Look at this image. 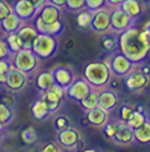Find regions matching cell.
Returning <instances> with one entry per match:
<instances>
[{
  "mask_svg": "<svg viewBox=\"0 0 150 152\" xmlns=\"http://www.w3.org/2000/svg\"><path fill=\"white\" fill-rule=\"evenodd\" d=\"M118 51L134 64H140L150 53V36L145 29L130 27L118 35Z\"/></svg>",
  "mask_w": 150,
  "mask_h": 152,
  "instance_id": "cell-1",
  "label": "cell"
},
{
  "mask_svg": "<svg viewBox=\"0 0 150 152\" xmlns=\"http://www.w3.org/2000/svg\"><path fill=\"white\" fill-rule=\"evenodd\" d=\"M113 75L105 61H92L84 68V79L90 84L92 88L98 91L107 87Z\"/></svg>",
  "mask_w": 150,
  "mask_h": 152,
  "instance_id": "cell-2",
  "label": "cell"
},
{
  "mask_svg": "<svg viewBox=\"0 0 150 152\" xmlns=\"http://www.w3.org/2000/svg\"><path fill=\"white\" fill-rule=\"evenodd\" d=\"M31 49L40 59H48L55 55V53L59 50V39L57 36L38 33Z\"/></svg>",
  "mask_w": 150,
  "mask_h": 152,
  "instance_id": "cell-3",
  "label": "cell"
},
{
  "mask_svg": "<svg viewBox=\"0 0 150 152\" xmlns=\"http://www.w3.org/2000/svg\"><path fill=\"white\" fill-rule=\"evenodd\" d=\"M12 64L28 75L35 73L38 68L40 58L33 53L32 49H20L15 54H12Z\"/></svg>",
  "mask_w": 150,
  "mask_h": 152,
  "instance_id": "cell-4",
  "label": "cell"
},
{
  "mask_svg": "<svg viewBox=\"0 0 150 152\" xmlns=\"http://www.w3.org/2000/svg\"><path fill=\"white\" fill-rule=\"evenodd\" d=\"M105 63L108 65L112 75H115V77H125L132 69V66H134V63H131L120 51L108 54Z\"/></svg>",
  "mask_w": 150,
  "mask_h": 152,
  "instance_id": "cell-5",
  "label": "cell"
},
{
  "mask_svg": "<svg viewBox=\"0 0 150 152\" xmlns=\"http://www.w3.org/2000/svg\"><path fill=\"white\" fill-rule=\"evenodd\" d=\"M125 82H126L127 90L132 92H140L149 84L150 77L140 69L139 64H134L132 69L125 75Z\"/></svg>",
  "mask_w": 150,
  "mask_h": 152,
  "instance_id": "cell-6",
  "label": "cell"
},
{
  "mask_svg": "<svg viewBox=\"0 0 150 152\" xmlns=\"http://www.w3.org/2000/svg\"><path fill=\"white\" fill-rule=\"evenodd\" d=\"M30 83V78L28 74L24 72L19 70L18 68L12 64L10 69L6 73V78H5V86L13 92H20L28 86Z\"/></svg>",
  "mask_w": 150,
  "mask_h": 152,
  "instance_id": "cell-7",
  "label": "cell"
},
{
  "mask_svg": "<svg viewBox=\"0 0 150 152\" xmlns=\"http://www.w3.org/2000/svg\"><path fill=\"white\" fill-rule=\"evenodd\" d=\"M53 77V81L56 84H59L60 87H62L64 90H66L70 84H71L75 79H76V73L75 69L71 65H62L59 64L50 70Z\"/></svg>",
  "mask_w": 150,
  "mask_h": 152,
  "instance_id": "cell-8",
  "label": "cell"
},
{
  "mask_svg": "<svg viewBox=\"0 0 150 152\" xmlns=\"http://www.w3.org/2000/svg\"><path fill=\"white\" fill-rule=\"evenodd\" d=\"M90 28L98 35L105 33L111 29V9L108 8H101L93 12V19H92Z\"/></svg>",
  "mask_w": 150,
  "mask_h": 152,
  "instance_id": "cell-9",
  "label": "cell"
},
{
  "mask_svg": "<svg viewBox=\"0 0 150 152\" xmlns=\"http://www.w3.org/2000/svg\"><path fill=\"white\" fill-rule=\"evenodd\" d=\"M132 24H134V19L128 17L120 7L111 9V29L121 33L132 27Z\"/></svg>",
  "mask_w": 150,
  "mask_h": 152,
  "instance_id": "cell-10",
  "label": "cell"
},
{
  "mask_svg": "<svg viewBox=\"0 0 150 152\" xmlns=\"http://www.w3.org/2000/svg\"><path fill=\"white\" fill-rule=\"evenodd\" d=\"M80 139H81L80 130L73 125L64 130H60V132L57 133V143H59L61 147L68 148V150L76 147L79 145V142H80Z\"/></svg>",
  "mask_w": 150,
  "mask_h": 152,
  "instance_id": "cell-11",
  "label": "cell"
},
{
  "mask_svg": "<svg viewBox=\"0 0 150 152\" xmlns=\"http://www.w3.org/2000/svg\"><path fill=\"white\" fill-rule=\"evenodd\" d=\"M120 105V96L116 91H113L110 87H105L99 90L98 96V106L105 109L106 111L111 113L115 109H117Z\"/></svg>",
  "mask_w": 150,
  "mask_h": 152,
  "instance_id": "cell-12",
  "label": "cell"
},
{
  "mask_svg": "<svg viewBox=\"0 0 150 152\" xmlns=\"http://www.w3.org/2000/svg\"><path fill=\"white\" fill-rule=\"evenodd\" d=\"M13 12L22 22H28V20H35L38 14V9L30 3L28 0H17L13 7Z\"/></svg>",
  "mask_w": 150,
  "mask_h": 152,
  "instance_id": "cell-13",
  "label": "cell"
},
{
  "mask_svg": "<svg viewBox=\"0 0 150 152\" xmlns=\"http://www.w3.org/2000/svg\"><path fill=\"white\" fill-rule=\"evenodd\" d=\"M113 143L120 146H127L131 145L132 142H135L134 138V129H131L130 126L127 125L126 121L120 120L117 121V128H116L115 136L111 139Z\"/></svg>",
  "mask_w": 150,
  "mask_h": 152,
  "instance_id": "cell-14",
  "label": "cell"
},
{
  "mask_svg": "<svg viewBox=\"0 0 150 152\" xmlns=\"http://www.w3.org/2000/svg\"><path fill=\"white\" fill-rule=\"evenodd\" d=\"M90 90H92L90 84L87 82L84 78H76L65 90V95L68 97H70L71 100H75V101H78L79 102L83 97H85L87 95L89 94Z\"/></svg>",
  "mask_w": 150,
  "mask_h": 152,
  "instance_id": "cell-15",
  "label": "cell"
},
{
  "mask_svg": "<svg viewBox=\"0 0 150 152\" xmlns=\"http://www.w3.org/2000/svg\"><path fill=\"white\" fill-rule=\"evenodd\" d=\"M85 118L90 125L97 126V128H102L110 120V113L99 106H95L93 109H90V110L85 111Z\"/></svg>",
  "mask_w": 150,
  "mask_h": 152,
  "instance_id": "cell-16",
  "label": "cell"
},
{
  "mask_svg": "<svg viewBox=\"0 0 150 152\" xmlns=\"http://www.w3.org/2000/svg\"><path fill=\"white\" fill-rule=\"evenodd\" d=\"M37 32L38 33H45V35H51V36H59L64 29V24L61 20H56L53 23H46L38 15L35 18V24Z\"/></svg>",
  "mask_w": 150,
  "mask_h": 152,
  "instance_id": "cell-17",
  "label": "cell"
},
{
  "mask_svg": "<svg viewBox=\"0 0 150 152\" xmlns=\"http://www.w3.org/2000/svg\"><path fill=\"white\" fill-rule=\"evenodd\" d=\"M37 15L46 23H53L56 20H61L62 9L59 7L52 5V4H50L47 1L43 7H41L38 9V14Z\"/></svg>",
  "mask_w": 150,
  "mask_h": 152,
  "instance_id": "cell-18",
  "label": "cell"
},
{
  "mask_svg": "<svg viewBox=\"0 0 150 152\" xmlns=\"http://www.w3.org/2000/svg\"><path fill=\"white\" fill-rule=\"evenodd\" d=\"M17 35H18L20 41H22V45L24 49H31L33 41H35L37 35H38V32H37L35 26H32L30 23H27V24L23 23L22 26L18 28Z\"/></svg>",
  "mask_w": 150,
  "mask_h": 152,
  "instance_id": "cell-19",
  "label": "cell"
},
{
  "mask_svg": "<svg viewBox=\"0 0 150 152\" xmlns=\"http://www.w3.org/2000/svg\"><path fill=\"white\" fill-rule=\"evenodd\" d=\"M118 35L113 29H110L105 33H101L102 37V48L105 49V51L108 54H113L118 51Z\"/></svg>",
  "mask_w": 150,
  "mask_h": 152,
  "instance_id": "cell-20",
  "label": "cell"
},
{
  "mask_svg": "<svg viewBox=\"0 0 150 152\" xmlns=\"http://www.w3.org/2000/svg\"><path fill=\"white\" fill-rule=\"evenodd\" d=\"M31 114H32L33 119H36L38 121L47 119V118L51 115L50 110H48V106H47V102H46V100L43 97H40L38 100H36L35 102H33L32 107H31Z\"/></svg>",
  "mask_w": 150,
  "mask_h": 152,
  "instance_id": "cell-21",
  "label": "cell"
},
{
  "mask_svg": "<svg viewBox=\"0 0 150 152\" xmlns=\"http://www.w3.org/2000/svg\"><path fill=\"white\" fill-rule=\"evenodd\" d=\"M120 8L134 20L139 18L141 15V12H143V7H141V3L139 0H123Z\"/></svg>",
  "mask_w": 150,
  "mask_h": 152,
  "instance_id": "cell-22",
  "label": "cell"
},
{
  "mask_svg": "<svg viewBox=\"0 0 150 152\" xmlns=\"http://www.w3.org/2000/svg\"><path fill=\"white\" fill-rule=\"evenodd\" d=\"M41 97L47 101V102H60L64 100L65 96V90L62 87H60L59 84H53L52 87H50L48 90H46L43 92H41Z\"/></svg>",
  "mask_w": 150,
  "mask_h": 152,
  "instance_id": "cell-23",
  "label": "cell"
},
{
  "mask_svg": "<svg viewBox=\"0 0 150 152\" xmlns=\"http://www.w3.org/2000/svg\"><path fill=\"white\" fill-rule=\"evenodd\" d=\"M22 24H23V22L14 14V12L13 13H10L8 17H5L4 19L0 20V27H1L3 31L6 32V33L17 32L18 31V28L22 26Z\"/></svg>",
  "mask_w": 150,
  "mask_h": 152,
  "instance_id": "cell-24",
  "label": "cell"
},
{
  "mask_svg": "<svg viewBox=\"0 0 150 152\" xmlns=\"http://www.w3.org/2000/svg\"><path fill=\"white\" fill-rule=\"evenodd\" d=\"M134 138H135V142L140 143V145H149L150 143V119L149 118L141 126H139L137 129H134Z\"/></svg>",
  "mask_w": 150,
  "mask_h": 152,
  "instance_id": "cell-25",
  "label": "cell"
},
{
  "mask_svg": "<svg viewBox=\"0 0 150 152\" xmlns=\"http://www.w3.org/2000/svg\"><path fill=\"white\" fill-rule=\"evenodd\" d=\"M98 96H99V91L95 90V88H92L89 91V94L79 101V104H80V106L84 109L85 111L90 110V109L98 106Z\"/></svg>",
  "mask_w": 150,
  "mask_h": 152,
  "instance_id": "cell-26",
  "label": "cell"
},
{
  "mask_svg": "<svg viewBox=\"0 0 150 152\" xmlns=\"http://www.w3.org/2000/svg\"><path fill=\"white\" fill-rule=\"evenodd\" d=\"M53 84H55V81H53L51 72H42V73H40L38 75H37L36 86L41 92L48 90V88L52 87Z\"/></svg>",
  "mask_w": 150,
  "mask_h": 152,
  "instance_id": "cell-27",
  "label": "cell"
},
{
  "mask_svg": "<svg viewBox=\"0 0 150 152\" xmlns=\"http://www.w3.org/2000/svg\"><path fill=\"white\" fill-rule=\"evenodd\" d=\"M146 119H148V116L143 113V109L137 107L136 110L132 113V115L130 116V119H128L126 123L131 129H137L139 126H141L145 121H146Z\"/></svg>",
  "mask_w": 150,
  "mask_h": 152,
  "instance_id": "cell-28",
  "label": "cell"
},
{
  "mask_svg": "<svg viewBox=\"0 0 150 152\" xmlns=\"http://www.w3.org/2000/svg\"><path fill=\"white\" fill-rule=\"evenodd\" d=\"M92 19H93V12H90L88 9H83L80 12H78L76 14V26L81 29L90 28Z\"/></svg>",
  "mask_w": 150,
  "mask_h": 152,
  "instance_id": "cell-29",
  "label": "cell"
},
{
  "mask_svg": "<svg viewBox=\"0 0 150 152\" xmlns=\"http://www.w3.org/2000/svg\"><path fill=\"white\" fill-rule=\"evenodd\" d=\"M5 42L8 45V49H9L10 54H15L17 51H19L20 49H23V45H22V41L17 35V32H12V33H8Z\"/></svg>",
  "mask_w": 150,
  "mask_h": 152,
  "instance_id": "cell-30",
  "label": "cell"
},
{
  "mask_svg": "<svg viewBox=\"0 0 150 152\" xmlns=\"http://www.w3.org/2000/svg\"><path fill=\"white\" fill-rule=\"evenodd\" d=\"M20 138H22L23 143L31 146V145H35V143L38 141V133H37V129L35 126H28L20 134Z\"/></svg>",
  "mask_w": 150,
  "mask_h": 152,
  "instance_id": "cell-31",
  "label": "cell"
},
{
  "mask_svg": "<svg viewBox=\"0 0 150 152\" xmlns=\"http://www.w3.org/2000/svg\"><path fill=\"white\" fill-rule=\"evenodd\" d=\"M136 106L132 104H121L118 105V115H120V120L127 121L130 119V116L132 115V113L136 110Z\"/></svg>",
  "mask_w": 150,
  "mask_h": 152,
  "instance_id": "cell-32",
  "label": "cell"
},
{
  "mask_svg": "<svg viewBox=\"0 0 150 152\" xmlns=\"http://www.w3.org/2000/svg\"><path fill=\"white\" fill-rule=\"evenodd\" d=\"M13 116H14L13 110L0 102V124L8 125L12 120H13Z\"/></svg>",
  "mask_w": 150,
  "mask_h": 152,
  "instance_id": "cell-33",
  "label": "cell"
},
{
  "mask_svg": "<svg viewBox=\"0 0 150 152\" xmlns=\"http://www.w3.org/2000/svg\"><path fill=\"white\" fill-rule=\"evenodd\" d=\"M53 126H55V129L57 132H60V130H64L66 128H69V126H71V120H70V118L66 116V115H59V116L55 118Z\"/></svg>",
  "mask_w": 150,
  "mask_h": 152,
  "instance_id": "cell-34",
  "label": "cell"
},
{
  "mask_svg": "<svg viewBox=\"0 0 150 152\" xmlns=\"http://www.w3.org/2000/svg\"><path fill=\"white\" fill-rule=\"evenodd\" d=\"M65 8L70 12H80L83 9H85V0H66Z\"/></svg>",
  "mask_w": 150,
  "mask_h": 152,
  "instance_id": "cell-35",
  "label": "cell"
},
{
  "mask_svg": "<svg viewBox=\"0 0 150 152\" xmlns=\"http://www.w3.org/2000/svg\"><path fill=\"white\" fill-rule=\"evenodd\" d=\"M117 121L118 119H115V120H108L107 123L102 126V130L105 133V136L108 139H112L115 136V132H116V128H117Z\"/></svg>",
  "mask_w": 150,
  "mask_h": 152,
  "instance_id": "cell-36",
  "label": "cell"
},
{
  "mask_svg": "<svg viewBox=\"0 0 150 152\" xmlns=\"http://www.w3.org/2000/svg\"><path fill=\"white\" fill-rule=\"evenodd\" d=\"M106 7V0H85V9L90 12L98 10Z\"/></svg>",
  "mask_w": 150,
  "mask_h": 152,
  "instance_id": "cell-37",
  "label": "cell"
},
{
  "mask_svg": "<svg viewBox=\"0 0 150 152\" xmlns=\"http://www.w3.org/2000/svg\"><path fill=\"white\" fill-rule=\"evenodd\" d=\"M13 13V8L10 4H8L5 0H0V20Z\"/></svg>",
  "mask_w": 150,
  "mask_h": 152,
  "instance_id": "cell-38",
  "label": "cell"
},
{
  "mask_svg": "<svg viewBox=\"0 0 150 152\" xmlns=\"http://www.w3.org/2000/svg\"><path fill=\"white\" fill-rule=\"evenodd\" d=\"M9 56H12V54L8 49V45L5 40L0 39V59H8Z\"/></svg>",
  "mask_w": 150,
  "mask_h": 152,
  "instance_id": "cell-39",
  "label": "cell"
},
{
  "mask_svg": "<svg viewBox=\"0 0 150 152\" xmlns=\"http://www.w3.org/2000/svg\"><path fill=\"white\" fill-rule=\"evenodd\" d=\"M40 152H62L61 151V146L59 145V143H47V145H45L42 147V150H41Z\"/></svg>",
  "mask_w": 150,
  "mask_h": 152,
  "instance_id": "cell-40",
  "label": "cell"
},
{
  "mask_svg": "<svg viewBox=\"0 0 150 152\" xmlns=\"http://www.w3.org/2000/svg\"><path fill=\"white\" fill-rule=\"evenodd\" d=\"M0 102L12 109L15 105V97L13 95H3L1 97H0Z\"/></svg>",
  "mask_w": 150,
  "mask_h": 152,
  "instance_id": "cell-41",
  "label": "cell"
},
{
  "mask_svg": "<svg viewBox=\"0 0 150 152\" xmlns=\"http://www.w3.org/2000/svg\"><path fill=\"white\" fill-rule=\"evenodd\" d=\"M12 66V60L9 59H0V73L1 74H6L8 70Z\"/></svg>",
  "mask_w": 150,
  "mask_h": 152,
  "instance_id": "cell-42",
  "label": "cell"
},
{
  "mask_svg": "<svg viewBox=\"0 0 150 152\" xmlns=\"http://www.w3.org/2000/svg\"><path fill=\"white\" fill-rule=\"evenodd\" d=\"M46 102H47V101H46ZM61 104H62V101H60V102H47L50 114L52 115V114H55L56 111H59L60 107H61Z\"/></svg>",
  "mask_w": 150,
  "mask_h": 152,
  "instance_id": "cell-43",
  "label": "cell"
},
{
  "mask_svg": "<svg viewBox=\"0 0 150 152\" xmlns=\"http://www.w3.org/2000/svg\"><path fill=\"white\" fill-rule=\"evenodd\" d=\"M122 1L123 0H106V5L108 7V9H113L116 7H120Z\"/></svg>",
  "mask_w": 150,
  "mask_h": 152,
  "instance_id": "cell-44",
  "label": "cell"
},
{
  "mask_svg": "<svg viewBox=\"0 0 150 152\" xmlns=\"http://www.w3.org/2000/svg\"><path fill=\"white\" fill-rule=\"evenodd\" d=\"M47 1H48L50 4H52V5L59 7V8H61V9H64V8H65V3H66V0H47Z\"/></svg>",
  "mask_w": 150,
  "mask_h": 152,
  "instance_id": "cell-45",
  "label": "cell"
},
{
  "mask_svg": "<svg viewBox=\"0 0 150 152\" xmlns=\"http://www.w3.org/2000/svg\"><path fill=\"white\" fill-rule=\"evenodd\" d=\"M30 3H32L33 5H35L37 9H40L41 7H43L46 3H47V0H28Z\"/></svg>",
  "mask_w": 150,
  "mask_h": 152,
  "instance_id": "cell-46",
  "label": "cell"
},
{
  "mask_svg": "<svg viewBox=\"0 0 150 152\" xmlns=\"http://www.w3.org/2000/svg\"><path fill=\"white\" fill-rule=\"evenodd\" d=\"M140 69L143 70L146 75H149V77H150V66H148V65H145V66H140Z\"/></svg>",
  "mask_w": 150,
  "mask_h": 152,
  "instance_id": "cell-47",
  "label": "cell"
},
{
  "mask_svg": "<svg viewBox=\"0 0 150 152\" xmlns=\"http://www.w3.org/2000/svg\"><path fill=\"white\" fill-rule=\"evenodd\" d=\"M5 78H6V74H1V73H0V84L5 83Z\"/></svg>",
  "mask_w": 150,
  "mask_h": 152,
  "instance_id": "cell-48",
  "label": "cell"
},
{
  "mask_svg": "<svg viewBox=\"0 0 150 152\" xmlns=\"http://www.w3.org/2000/svg\"><path fill=\"white\" fill-rule=\"evenodd\" d=\"M144 29L148 32V35L150 36V22H148V24H146V26H145V28H144Z\"/></svg>",
  "mask_w": 150,
  "mask_h": 152,
  "instance_id": "cell-49",
  "label": "cell"
},
{
  "mask_svg": "<svg viewBox=\"0 0 150 152\" xmlns=\"http://www.w3.org/2000/svg\"><path fill=\"white\" fill-rule=\"evenodd\" d=\"M73 46H74V40H70L69 41V45L66 44V49H70V48H73Z\"/></svg>",
  "mask_w": 150,
  "mask_h": 152,
  "instance_id": "cell-50",
  "label": "cell"
},
{
  "mask_svg": "<svg viewBox=\"0 0 150 152\" xmlns=\"http://www.w3.org/2000/svg\"><path fill=\"white\" fill-rule=\"evenodd\" d=\"M81 152H98L95 148H85V150H83Z\"/></svg>",
  "mask_w": 150,
  "mask_h": 152,
  "instance_id": "cell-51",
  "label": "cell"
},
{
  "mask_svg": "<svg viewBox=\"0 0 150 152\" xmlns=\"http://www.w3.org/2000/svg\"><path fill=\"white\" fill-rule=\"evenodd\" d=\"M5 126H6V125H3V124H0V133H3V130L5 129Z\"/></svg>",
  "mask_w": 150,
  "mask_h": 152,
  "instance_id": "cell-52",
  "label": "cell"
},
{
  "mask_svg": "<svg viewBox=\"0 0 150 152\" xmlns=\"http://www.w3.org/2000/svg\"><path fill=\"white\" fill-rule=\"evenodd\" d=\"M0 138H1V133H0Z\"/></svg>",
  "mask_w": 150,
  "mask_h": 152,
  "instance_id": "cell-53",
  "label": "cell"
},
{
  "mask_svg": "<svg viewBox=\"0 0 150 152\" xmlns=\"http://www.w3.org/2000/svg\"><path fill=\"white\" fill-rule=\"evenodd\" d=\"M149 1H150V0H149Z\"/></svg>",
  "mask_w": 150,
  "mask_h": 152,
  "instance_id": "cell-54",
  "label": "cell"
}]
</instances>
